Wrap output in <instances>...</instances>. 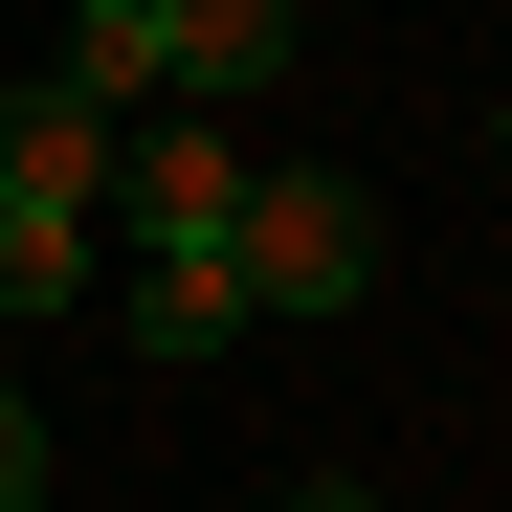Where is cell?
Masks as SVG:
<instances>
[{
  "label": "cell",
  "mask_w": 512,
  "mask_h": 512,
  "mask_svg": "<svg viewBox=\"0 0 512 512\" xmlns=\"http://www.w3.org/2000/svg\"><path fill=\"white\" fill-rule=\"evenodd\" d=\"M112 134H134V112H90V90H23V112H0V334L90 290V245H112Z\"/></svg>",
  "instance_id": "obj_1"
},
{
  "label": "cell",
  "mask_w": 512,
  "mask_h": 512,
  "mask_svg": "<svg viewBox=\"0 0 512 512\" xmlns=\"http://www.w3.org/2000/svg\"><path fill=\"white\" fill-rule=\"evenodd\" d=\"M223 290L245 312H357L379 290V179H334V156H268L223 223Z\"/></svg>",
  "instance_id": "obj_2"
},
{
  "label": "cell",
  "mask_w": 512,
  "mask_h": 512,
  "mask_svg": "<svg viewBox=\"0 0 512 512\" xmlns=\"http://www.w3.org/2000/svg\"><path fill=\"white\" fill-rule=\"evenodd\" d=\"M112 223H134V268H201V245L245 223V134L223 112H134L112 134Z\"/></svg>",
  "instance_id": "obj_3"
},
{
  "label": "cell",
  "mask_w": 512,
  "mask_h": 512,
  "mask_svg": "<svg viewBox=\"0 0 512 512\" xmlns=\"http://www.w3.org/2000/svg\"><path fill=\"white\" fill-rule=\"evenodd\" d=\"M156 67H179L156 112H245V90L290 67V0H156Z\"/></svg>",
  "instance_id": "obj_4"
},
{
  "label": "cell",
  "mask_w": 512,
  "mask_h": 512,
  "mask_svg": "<svg viewBox=\"0 0 512 512\" xmlns=\"http://www.w3.org/2000/svg\"><path fill=\"white\" fill-rule=\"evenodd\" d=\"M223 334H245V290H223V245H201V268H134V357H223Z\"/></svg>",
  "instance_id": "obj_5"
},
{
  "label": "cell",
  "mask_w": 512,
  "mask_h": 512,
  "mask_svg": "<svg viewBox=\"0 0 512 512\" xmlns=\"http://www.w3.org/2000/svg\"><path fill=\"white\" fill-rule=\"evenodd\" d=\"M45 468H67V446H45V401H23V379H0V512H23Z\"/></svg>",
  "instance_id": "obj_6"
},
{
  "label": "cell",
  "mask_w": 512,
  "mask_h": 512,
  "mask_svg": "<svg viewBox=\"0 0 512 512\" xmlns=\"http://www.w3.org/2000/svg\"><path fill=\"white\" fill-rule=\"evenodd\" d=\"M290 512H357V490H290Z\"/></svg>",
  "instance_id": "obj_7"
},
{
  "label": "cell",
  "mask_w": 512,
  "mask_h": 512,
  "mask_svg": "<svg viewBox=\"0 0 512 512\" xmlns=\"http://www.w3.org/2000/svg\"><path fill=\"white\" fill-rule=\"evenodd\" d=\"M490 134H512V112H490Z\"/></svg>",
  "instance_id": "obj_8"
}]
</instances>
